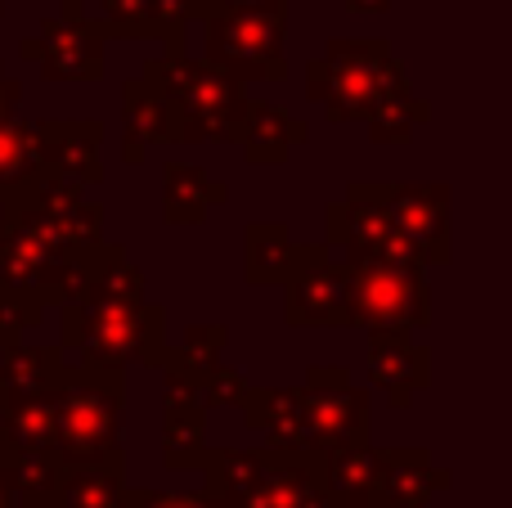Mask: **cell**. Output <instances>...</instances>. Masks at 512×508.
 Instances as JSON below:
<instances>
[{"mask_svg": "<svg viewBox=\"0 0 512 508\" xmlns=\"http://www.w3.org/2000/svg\"><path fill=\"white\" fill-rule=\"evenodd\" d=\"M0 508H18L14 495H9V486H5V477H0Z\"/></svg>", "mask_w": 512, "mask_h": 508, "instance_id": "d590c367", "label": "cell"}, {"mask_svg": "<svg viewBox=\"0 0 512 508\" xmlns=\"http://www.w3.org/2000/svg\"><path fill=\"white\" fill-rule=\"evenodd\" d=\"M301 396H306L310 450H315V455L373 437V401H369V392H360V387L351 383V369L346 365L306 369Z\"/></svg>", "mask_w": 512, "mask_h": 508, "instance_id": "ba28073f", "label": "cell"}, {"mask_svg": "<svg viewBox=\"0 0 512 508\" xmlns=\"http://www.w3.org/2000/svg\"><path fill=\"white\" fill-rule=\"evenodd\" d=\"M454 477L436 468L432 450L405 446V450H382V473L373 508H427L436 491H450Z\"/></svg>", "mask_w": 512, "mask_h": 508, "instance_id": "2e32d148", "label": "cell"}, {"mask_svg": "<svg viewBox=\"0 0 512 508\" xmlns=\"http://www.w3.org/2000/svg\"><path fill=\"white\" fill-rule=\"evenodd\" d=\"M18 104H23V81L9 77L5 63H0V122H14Z\"/></svg>", "mask_w": 512, "mask_h": 508, "instance_id": "836d02e7", "label": "cell"}, {"mask_svg": "<svg viewBox=\"0 0 512 508\" xmlns=\"http://www.w3.org/2000/svg\"><path fill=\"white\" fill-rule=\"evenodd\" d=\"M346 266V329L414 333L432 320V288L414 266L342 261Z\"/></svg>", "mask_w": 512, "mask_h": 508, "instance_id": "8992f818", "label": "cell"}, {"mask_svg": "<svg viewBox=\"0 0 512 508\" xmlns=\"http://www.w3.org/2000/svg\"><path fill=\"white\" fill-rule=\"evenodd\" d=\"M0 405H5V387H0Z\"/></svg>", "mask_w": 512, "mask_h": 508, "instance_id": "74e56055", "label": "cell"}, {"mask_svg": "<svg viewBox=\"0 0 512 508\" xmlns=\"http://www.w3.org/2000/svg\"><path fill=\"white\" fill-rule=\"evenodd\" d=\"M198 401L207 405V410H225V405H234L239 410L243 392H248V378L239 374V369H225V365H212L203 378H198Z\"/></svg>", "mask_w": 512, "mask_h": 508, "instance_id": "4dcf8cb0", "label": "cell"}, {"mask_svg": "<svg viewBox=\"0 0 512 508\" xmlns=\"http://www.w3.org/2000/svg\"><path fill=\"white\" fill-rule=\"evenodd\" d=\"M158 5H162V14H167L171 23L189 27V23H203V18L216 9V0H158Z\"/></svg>", "mask_w": 512, "mask_h": 508, "instance_id": "d6a6232c", "label": "cell"}, {"mask_svg": "<svg viewBox=\"0 0 512 508\" xmlns=\"http://www.w3.org/2000/svg\"><path fill=\"white\" fill-rule=\"evenodd\" d=\"M427 122H432V104L409 90V95L391 99V104H382L378 113L369 117V135L378 144H405L409 135H414L418 126H427Z\"/></svg>", "mask_w": 512, "mask_h": 508, "instance_id": "f1b7e54d", "label": "cell"}, {"mask_svg": "<svg viewBox=\"0 0 512 508\" xmlns=\"http://www.w3.org/2000/svg\"><path fill=\"white\" fill-rule=\"evenodd\" d=\"M41 167L36 158V126L32 122H0V203Z\"/></svg>", "mask_w": 512, "mask_h": 508, "instance_id": "83f0119b", "label": "cell"}, {"mask_svg": "<svg viewBox=\"0 0 512 508\" xmlns=\"http://www.w3.org/2000/svg\"><path fill=\"white\" fill-rule=\"evenodd\" d=\"M225 342H230V329H225V324H194V329H189L176 347L167 342L158 369H162V374H176V378L198 383V378H203L212 365H221Z\"/></svg>", "mask_w": 512, "mask_h": 508, "instance_id": "4316f807", "label": "cell"}, {"mask_svg": "<svg viewBox=\"0 0 512 508\" xmlns=\"http://www.w3.org/2000/svg\"><path fill=\"white\" fill-rule=\"evenodd\" d=\"M243 423L270 450H310V414L301 387H252L239 401Z\"/></svg>", "mask_w": 512, "mask_h": 508, "instance_id": "5bb4252c", "label": "cell"}, {"mask_svg": "<svg viewBox=\"0 0 512 508\" xmlns=\"http://www.w3.org/2000/svg\"><path fill=\"white\" fill-rule=\"evenodd\" d=\"M405 63L378 36L328 41L319 59L306 63V99L324 108L328 122H369L382 104L409 95Z\"/></svg>", "mask_w": 512, "mask_h": 508, "instance_id": "7a4b0ae2", "label": "cell"}, {"mask_svg": "<svg viewBox=\"0 0 512 508\" xmlns=\"http://www.w3.org/2000/svg\"><path fill=\"white\" fill-rule=\"evenodd\" d=\"M306 135L310 126L301 117H292L288 108L248 99V113H243L239 131H234V144H243V158L252 167H279V162L292 158L297 144H306Z\"/></svg>", "mask_w": 512, "mask_h": 508, "instance_id": "e0dca14e", "label": "cell"}, {"mask_svg": "<svg viewBox=\"0 0 512 508\" xmlns=\"http://www.w3.org/2000/svg\"><path fill=\"white\" fill-rule=\"evenodd\" d=\"M126 378L104 365H63L54 387V450L68 468L126 464Z\"/></svg>", "mask_w": 512, "mask_h": 508, "instance_id": "6da1fadb", "label": "cell"}, {"mask_svg": "<svg viewBox=\"0 0 512 508\" xmlns=\"http://www.w3.org/2000/svg\"><path fill=\"white\" fill-rule=\"evenodd\" d=\"M324 464V486L337 504L346 508H373L378 495V473H382V446L373 441H355V446H337L319 455Z\"/></svg>", "mask_w": 512, "mask_h": 508, "instance_id": "ffe728a7", "label": "cell"}, {"mask_svg": "<svg viewBox=\"0 0 512 508\" xmlns=\"http://www.w3.org/2000/svg\"><path fill=\"white\" fill-rule=\"evenodd\" d=\"M351 14H387L391 5H400V0H342Z\"/></svg>", "mask_w": 512, "mask_h": 508, "instance_id": "e575fe53", "label": "cell"}, {"mask_svg": "<svg viewBox=\"0 0 512 508\" xmlns=\"http://www.w3.org/2000/svg\"><path fill=\"white\" fill-rule=\"evenodd\" d=\"M126 464H77L68 468L59 508H126Z\"/></svg>", "mask_w": 512, "mask_h": 508, "instance_id": "484cf974", "label": "cell"}, {"mask_svg": "<svg viewBox=\"0 0 512 508\" xmlns=\"http://www.w3.org/2000/svg\"><path fill=\"white\" fill-rule=\"evenodd\" d=\"M153 144H176L171 113L149 81L131 77L122 86V162L126 167H140Z\"/></svg>", "mask_w": 512, "mask_h": 508, "instance_id": "d6986e66", "label": "cell"}, {"mask_svg": "<svg viewBox=\"0 0 512 508\" xmlns=\"http://www.w3.org/2000/svg\"><path fill=\"white\" fill-rule=\"evenodd\" d=\"M167 306L162 302H63L59 306V347L77 351L81 365H162L167 351Z\"/></svg>", "mask_w": 512, "mask_h": 508, "instance_id": "3957f363", "label": "cell"}, {"mask_svg": "<svg viewBox=\"0 0 512 508\" xmlns=\"http://www.w3.org/2000/svg\"><path fill=\"white\" fill-rule=\"evenodd\" d=\"M288 257H292V234L283 221H252L243 230V279L252 288L279 284L288 275Z\"/></svg>", "mask_w": 512, "mask_h": 508, "instance_id": "d4e9b609", "label": "cell"}, {"mask_svg": "<svg viewBox=\"0 0 512 508\" xmlns=\"http://www.w3.org/2000/svg\"><path fill=\"white\" fill-rule=\"evenodd\" d=\"M72 266H77L72 252L54 248L50 239L32 234L27 225L0 216V288H9V293H27L45 306H59Z\"/></svg>", "mask_w": 512, "mask_h": 508, "instance_id": "30bf717a", "label": "cell"}, {"mask_svg": "<svg viewBox=\"0 0 512 508\" xmlns=\"http://www.w3.org/2000/svg\"><path fill=\"white\" fill-rule=\"evenodd\" d=\"M207 455V405L189 378L162 374V464L198 468Z\"/></svg>", "mask_w": 512, "mask_h": 508, "instance_id": "9a60e30c", "label": "cell"}, {"mask_svg": "<svg viewBox=\"0 0 512 508\" xmlns=\"http://www.w3.org/2000/svg\"><path fill=\"white\" fill-rule=\"evenodd\" d=\"M126 508H230V504H221V500H212L207 491H189V495H180V491H126Z\"/></svg>", "mask_w": 512, "mask_h": 508, "instance_id": "1f68e13d", "label": "cell"}, {"mask_svg": "<svg viewBox=\"0 0 512 508\" xmlns=\"http://www.w3.org/2000/svg\"><path fill=\"white\" fill-rule=\"evenodd\" d=\"M32 126H36V158H41V167L59 171V176L77 180V185H99L104 180V162H99L104 122L99 117H86V122L50 117V122H32Z\"/></svg>", "mask_w": 512, "mask_h": 508, "instance_id": "4fadbf2b", "label": "cell"}, {"mask_svg": "<svg viewBox=\"0 0 512 508\" xmlns=\"http://www.w3.org/2000/svg\"><path fill=\"white\" fill-rule=\"evenodd\" d=\"M162 95L171 113L176 144H207V140H234L243 113H248V90L239 77L221 72L207 59L189 54H158L140 72Z\"/></svg>", "mask_w": 512, "mask_h": 508, "instance_id": "277c9868", "label": "cell"}, {"mask_svg": "<svg viewBox=\"0 0 512 508\" xmlns=\"http://www.w3.org/2000/svg\"><path fill=\"white\" fill-rule=\"evenodd\" d=\"M283 36H288V0L216 5L203 18V59L239 81H288Z\"/></svg>", "mask_w": 512, "mask_h": 508, "instance_id": "5b68a950", "label": "cell"}, {"mask_svg": "<svg viewBox=\"0 0 512 508\" xmlns=\"http://www.w3.org/2000/svg\"><path fill=\"white\" fill-rule=\"evenodd\" d=\"M41 315H45V302H36V297H27V293H9V288H0V347L23 342V333L36 329Z\"/></svg>", "mask_w": 512, "mask_h": 508, "instance_id": "f546056e", "label": "cell"}, {"mask_svg": "<svg viewBox=\"0 0 512 508\" xmlns=\"http://www.w3.org/2000/svg\"><path fill=\"white\" fill-rule=\"evenodd\" d=\"M32 450H54V392L5 396L0 405V464Z\"/></svg>", "mask_w": 512, "mask_h": 508, "instance_id": "44dd1931", "label": "cell"}, {"mask_svg": "<svg viewBox=\"0 0 512 508\" xmlns=\"http://www.w3.org/2000/svg\"><path fill=\"white\" fill-rule=\"evenodd\" d=\"M9 495L18 508H59V491L68 464L59 459V450H32V455H14L0 464Z\"/></svg>", "mask_w": 512, "mask_h": 508, "instance_id": "7402d4cb", "label": "cell"}, {"mask_svg": "<svg viewBox=\"0 0 512 508\" xmlns=\"http://www.w3.org/2000/svg\"><path fill=\"white\" fill-rule=\"evenodd\" d=\"M0 14H5V0H0Z\"/></svg>", "mask_w": 512, "mask_h": 508, "instance_id": "f35d334b", "label": "cell"}, {"mask_svg": "<svg viewBox=\"0 0 512 508\" xmlns=\"http://www.w3.org/2000/svg\"><path fill=\"white\" fill-rule=\"evenodd\" d=\"M369 383L387 396L391 410H409L432 383V351L418 347L414 333H369Z\"/></svg>", "mask_w": 512, "mask_h": 508, "instance_id": "7c38bea8", "label": "cell"}, {"mask_svg": "<svg viewBox=\"0 0 512 508\" xmlns=\"http://www.w3.org/2000/svg\"><path fill=\"white\" fill-rule=\"evenodd\" d=\"M108 32L131 41H162L167 54H185V23H171L158 0H99Z\"/></svg>", "mask_w": 512, "mask_h": 508, "instance_id": "cb8c5ba5", "label": "cell"}, {"mask_svg": "<svg viewBox=\"0 0 512 508\" xmlns=\"http://www.w3.org/2000/svg\"><path fill=\"white\" fill-rule=\"evenodd\" d=\"M108 23L81 14V0H63L59 14L45 18L41 32L27 36L18 45L27 63L41 68L45 81H99L104 77V41H108Z\"/></svg>", "mask_w": 512, "mask_h": 508, "instance_id": "52a82bcc", "label": "cell"}, {"mask_svg": "<svg viewBox=\"0 0 512 508\" xmlns=\"http://www.w3.org/2000/svg\"><path fill=\"white\" fill-rule=\"evenodd\" d=\"M283 284V320L292 329L333 324L346 329V266L333 261L328 243H292Z\"/></svg>", "mask_w": 512, "mask_h": 508, "instance_id": "9c48e42d", "label": "cell"}, {"mask_svg": "<svg viewBox=\"0 0 512 508\" xmlns=\"http://www.w3.org/2000/svg\"><path fill=\"white\" fill-rule=\"evenodd\" d=\"M63 378V347H0V387L5 396H41L54 392Z\"/></svg>", "mask_w": 512, "mask_h": 508, "instance_id": "603a6c76", "label": "cell"}, {"mask_svg": "<svg viewBox=\"0 0 512 508\" xmlns=\"http://www.w3.org/2000/svg\"><path fill=\"white\" fill-rule=\"evenodd\" d=\"M230 203V185L198 162H167L162 167V221L167 225H203L212 207Z\"/></svg>", "mask_w": 512, "mask_h": 508, "instance_id": "ac0fdd59", "label": "cell"}, {"mask_svg": "<svg viewBox=\"0 0 512 508\" xmlns=\"http://www.w3.org/2000/svg\"><path fill=\"white\" fill-rule=\"evenodd\" d=\"M378 198H382V207H387L391 225L427 257V266H450L454 239H450V185H445V180L378 185Z\"/></svg>", "mask_w": 512, "mask_h": 508, "instance_id": "8fae6325", "label": "cell"}, {"mask_svg": "<svg viewBox=\"0 0 512 508\" xmlns=\"http://www.w3.org/2000/svg\"><path fill=\"white\" fill-rule=\"evenodd\" d=\"M216 5H261V0H216ZM292 5V0H288Z\"/></svg>", "mask_w": 512, "mask_h": 508, "instance_id": "8d00e7d4", "label": "cell"}]
</instances>
